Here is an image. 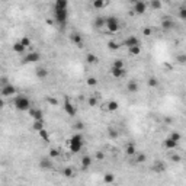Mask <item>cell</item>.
Listing matches in <instances>:
<instances>
[{
	"label": "cell",
	"mask_w": 186,
	"mask_h": 186,
	"mask_svg": "<svg viewBox=\"0 0 186 186\" xmlns=\"http://www.w3.org/2000/svg\"><path fill=\"white\" fill-rule=\"evenodd\" d=\"M39 166L42 167V169H51L53 167V163H51V160H48V159H41V162H39Z\"/></svg>",
	"instance_id": "21"
},
{
	"label": "cell",
	"mask_w": 186,
	"mask_h": 186,
	"mask_svg": "<svg viewBox=\"0 0 186 186\" xmlns=\"http://www.w3.org/2000/svg\"><path fill=\"white\" fill-rule=\"evenodd\" d=\"M172 160H173L175 163H179L182 159H180V156H177V154H176V156H173V157H172Z\"/></svg>",
	"instance_id": "48"
},
{
	"label": "cell",
	"mask_w": 186,
	"mask_h": 186,
	"mask_svg": "<svg viewBox=\"0 0 186 186\" xmlns=\"http://www.w3.org/2000/svg\"><path fill=\"white\" fill-rule=\"evenodd\" d=\"M68 147H70V151L73 154L79 153V151L82 150V147H83V137H82L80 134L73 135V137L70 138V141H68Z\"/></svg>",
	"instance_id": "1"
},
{
	"label": "cell",
	"mask_w": 186,
	"mask_h": 186,
	"mask_svg": "<svg viewBox=\"0 0 186 186\" xmlns=\"http://www.w3.org/2000/svg\"><path fill=\"white\" fill-rule=\"evenodd\" d=\"M110 73H112V76L115 77V79H121V77L125 74V70L124 68H115V67H112Z\"/></svg>",
	"instance_id": "16"
},
{
	"label": "cell",
	"mask_w": 186,
	"mask_h": 186,
	"mask_svg": "<svg viewBox=\"0 0 186 186\" xmlns=\"http://www.w3.org/2000/svg\"><path fill=\"white\" fill-rule=\"evenodd\" d=\"M145 160H147V157H145L144 154H138V156H137V163H144Z\"/></svg>",
	"instance_id": "42"
},
{
	"label": "cell",
	"mask_w": 186,
	"mask_h": 186,
	"mask_svg": "<svg viewBox=\"0 0 186 186\" xmlns=\"http://www.w3.org/2000/svg\"><path fill=\"white\" fill-rule=\"evenodd\" d=\"M113 180H115V177H113L112 173H106L105 177H103V182H105V183H113Z\"/></svg>",
	"instance_id": "32"
},
{
	"label": "cell",
	"mask_w": 186,
	"mask_h": 186,
	"mask_svg": "<svg viewBox=\"0 0 186 186\" xmlns=\"http://www.w3.org/2000/svg\"><path fill=\"white\" fill-rule=\"evenodd\" d=\"M87 84H89V86H96V84H98V80H96L95 77H89V79H87Z\"/></svg>",
	"instance_id": "40"
},
{
	"label": "cell",
	"mask_w": 186,
	"mask_h": 186,
	"mask_svg": "<svg viewBox=\"0 0 186 186\" xmlns=\"http://www.w3.org/2000/svg\"><path fill=\"white\" fill-rule=\"evenodd\" d=\"M70 41H71L74 45H77L79 48H83V38H82L80 33L73 32L71 35H70Z\"/></svg>",
	"instance_id": "7"
},
{
	"label": "cell",
	"mask_w": 186,
	"mask_h": 186,
	"mask_svg": "<svg viewBox=\"0 0 186 186\" xmlns=\"http://www.w3.org/2000/svg\"><path fill=\"white\" fill-rule=\"evenodd\" d=\"M170 138H172V140H175V141H177V142H179V140H180V134H179V132H172Z\"/></svg>",
	"instance_id": "43"
},
{
	"label": "cell",
	"mask_w": 186,
	"mask_h": 186,
	"mask_svg": "<svg viewBox=\"0 0 186 186\" xmlns=\"http://www.w3.org/2000/svg\"><path fill=\"white\" fill-rule=\"evenodd\" d=\"M0 93L3 95V96H13L15 93H16V87L15 86H12V84H9V83H6V84H3L1 86V89H0Z\"/></svg>",
	"instance_id": "5"
},
{
	"label": "cell",
	"mask_w": 186,
	"mask_h": 186,
	"mask_svg": "<svg viewBox=\"0 0 186 186\" xmlns=\"http://www.w3.org/2000/svg\"><path fill=\"white\" fill-rule=\"evenodd\" d=\"M108 48H109L110 51H116V50L119 48V44H118L116 41H109V42H108Z\"/></svg>",
	"instance_id": "30"
},
{
	"label": "cell",
	"mask_w": 186,
	"mask_h": 186,
	"mask_svg": "<svg viewBox=\"0 0 186 186\" xmlns=\"http://www.w3.org/2000/svg\"><path fill=\"white\" fill-rule=\"evenodd\" d=\"M93 23H95L96 28H102V26H105V18H103V16H98Z\"/></svg>",
	"instance_id": "25"
},
{
	"label": "cell",
	"mask_w": 186,
	"mask_h": 186,
	"mask_svg": "<svg viewBox=\"0 0 186 186\" xmlns=\"http://www.w3.org/2000/svg\"><path fill=\"white\" fill-rule=\"evenodd\" d=\"M93 7L95 9H103L105 6H106V1L105 0H93Z\"/></svg>",
	"instance_id": "22"
},
{
	"label": "cell",
	"mask_w": 186,
	"mask_h": 186,
	"mask_svg": "<svg viewBox=\"0 0 186 186\" xmlns=\"http://www.w3.org/2000/svg\"><path fill=\"white\" fill-rule=\"evenodd\" d=\"M128 53L131 55H140L141 54V44L140 45H134V47H130L128 48Z\"/></svg>",
	"instance_id": "17"
},
{
	"label": "cell",
	"mask_w": 186,
	"mask_h": 186,
	"mask_svg": "<svg viewBox=\"0 0 186 186\" xmlns=\"http://www.w3.org/2000/svg\"><path fill=\"white\" fill-rule=\"evenodd\" d=\"M164 147H166V148H169V150H175L176 147H177V141L172 140V138L169 137V138H166V140H164Z\"/></svg>",
	"instance_id": "13"
},
{
	"label": "cell",
	"mask_w": 186,
	"mask_h": 186,
	"mask_svg": "<svg viewBox=\"0 0 186 186\" xmlns=\"http://www.w3.org/2000/svg\"><path fill=\"white\" fill-rule=\"evenodd\" d=\"M124 45H127L128 48L130 47H134V45H140V39L137 36H128L125 41H124Z\"/></svg>",
	"instance_id": "10"
},
{
	"label": "cell",
	"mask_w": 186,
	"mask_h": 186,
	"mask_svg": "<svg viewBox=\"0 0 186 186\" xmlns=\"http://www.w3.org/2000/svg\"><path fill=\"white\" fill-rule=\"evenodd\" d=\"M12 50H13L15 53H18V54H22L23 51H25V47H23V45L21 44V41H19V42H15V44H13Z\"/></svg>",
	"instance_id": "20"
},
{
	"label": "cell",
	"mask_w": 186,
	"mask_h": 186,
	"mask_svg": "<svg viewBox=\"0 0 186 186\" xmlns=\"http://www.w3.org/2000/svg\"><path fill=\"white\" fill-rule=\"evenodd\" d=\"M147 83H148V86H150V87H156V86L159 84V80H157L156 77H150Z\"/></svg>",
	"instance_id": "33"
},
{
	"label": "cell",
	"mask_w": 186,
	"mask_h": 186,
	"mask_svg": "<svg viewBox=\"0 0 186 186\" xmlns=\"http://www.w3.org/2000/svg\"><path fill=\"white\" fill-rule=\"evenodd\" d=\"M112 67H115V68H124V63H122L121 60H115Z\"/></svg>",
	"instance_id": "39"
},
{
	"label": "cell",
	"mask_w": 186,
	"mask_h": 186,
	"mask_svg": "<svg viewBox=\"0 0 186 186\" xmlns=\"http://www.w3.org/2000/svg\"><path fill=\"white\" fill-rule=\"evenodd\" d=\"M177 60H179V63H182V64H183V63H185V55L180 54L179 57H177Z\"/></svg>",
	"instance_id": "49"
},
{
	"label": "cell",
	"mask_w": 186,
	"mask_h": 186,
	"mask_svg": "<svg viewBox=\"0 0 186 186\" xmlns=\"http://www.w3.org/2000/svg\"><path fill=\"white\" fill-rule=\"evenodd\" d=\"M39 58H41L39 53H31L25 57V63H36V61H39Z\"/></svg>",
	"instance_id": "9"
},
{
	"label": "cell",
	"mask_w": 186,
	"mask_h": 186,
	"mask_svg": "<svg viewBox=\"0 0 186 186\" xmlns=\"http://www.w3.org/2000/svg\"><path fill=\"white\" fill-rule=\"evenodd\" d=\"M106 108H108V110H110V112H115V110H118V108H119V103H118L116 100H110V102H108Z\"/></svg>",
	"instance_id": "19"
},
{
	"label": "cell",
	"mask_w": 186,
	"mask_h": 186,
	"mask_svg": "<svg viewBox=\"0 0 186 186\" xmlns=\"http://www.w3.org/2000/svg\"><path fill=\"white\" fill-rule=\"evenodd\" d=\"M147 10V4L142 1V0H138L134 3V13L135 15H144Z\"/></svg>",
	"instance_id": "6"
},
{
	"label": "cell",
	"mask_w": 186,
	"mask_h": 186,
	"mask_svg": "<svg viewBox=\"0 0 186 186\" xmlns=\"http://www.w3.org/2000/svg\"><path fill=\"white\" fill-rule=\"evenodd\" d=\"M92 163H93V162H92V157H90V156L82 157V166H83V167H89Z\"/></svg>",
	"instance_id": "24"
},
{
	"label": "cell",
	"mask_w": 186,
	"mask_h": 186,
	"mask_svg": "<svg viewBox=\"0 0 186 186\" xmlns=\"http://www.w3.org/2000/svg\"><path fill=\"white\" fill-rule=\"evenodd\" d=\"M154 170H156L157 173H162V172H164V170H166V166H164V164H162L160 162H156Z\"/></svg>",
	"instance_id": "29"
},
{
	"label": "cell",
	"mask_w": 186,
	"mask_h": 186,
	"mask_svg": "<svg viewBox=\"0 0 186 186\" xmlns=\"http://www.w3.org/2000/svg\"><path fill=\"white\" fill-rule=\"evenodd\" d=\"M150 6L153 10H159L163 7V3H162V0H150Z\"/></svg>",
	"instance_id": "18"
},
{
	"label": "cell",
	"mask_w": 186,
	"mask_h": 186,
	"mask_svg": "<svg viewBox=\"0 0 186 186\" xmlns=\"http://www.w3.org/2000/svg\"><path fill=\"white\" fill-rule=\"evenodd\" d=\"M96 159H98V160H103V159H105V154L102 153V151H99V153H96Z\"/></svg>",
	"instance_id": "46"
},
{
	"label": "cell",
	"mask_w": 186,
	"mask_h": 186,
	"mask_svg": "<svg viewBox=\"0 0 186 186\" xmlns=\"http://www.w3.org/2000/svg\"><path fill=\"white\" fill-rule=\"evenodd\" d=\"M151 33H153V29H151V28H145V29L142 31V35H145V36H150Z\"/></svg>",
	"instance_id": "44"
},
{
	"label": "cell",
	"mask_w": 186,
	"mask_h": 186,
	"mask_svg": "<svg viewBox=\"0 0 186 186\" xmlns=\"http://www.w3.org/2000/svg\"><path fill=\"white\" fill-rule=\"evenodd\" d=\"M130 1H131V3H135V1H138V0H130Z\"/></svg>",
	"instance_id": "52"
},
{
	"label": "cell",
	"mask_w": 186,
	"mask_h": 186,
	"mask_svg": "<svg viewBox=\"0 0 186 186\" xmlns=\"http://www.w3.org/2000/svg\"><path fill=\"white\" fill-rule=\"evenodd\" d=\"M39 132V137H41V138H42V141H50V134H48V132H47V130H45V128H42V130H41V131H38Z\"/></svg>",
	"instance_id": "27"
},
{
	"label": "cell",
	"mask_w": 186,
	"mask_h": 186,
	"mask_svg": "<svg viewBox=\"0 0 186 186\" xmlns=\"http://www.w3.org/2000/svg\"><path fill=\"white\" fill-rule=\"evenodd\" d=\"M73 173H74V170H73L71 167H66V169L63 170V175L66 176V177H71V176H73Z\"/></svg>",
	"instance_id": "34"
},
{
	"label": "cell",
	"mask_w": 186,
	"mask_h": 186,
	"mask_svg": "<svg viewBox=\"0 0 186 186\" xmlns=\"http://www.w3.org/2000/svg\"><path fill=\"white\" fill-rule=\"evenodd\" d=\"M47 23H48V25H54V21H53V19H47Z\"/></svg>",
	"instance_id": "50"
},
{
	"label": "cell",
	"mask_w": 186,
	"mask_h": 186,
	"mask_svg": "<svg viewBox=\"0 0 186 186\" xmlns=\"http://www.w3.org/2000/svg\"><path fill=\"white\" fill-rule=\"evenodd\" d=\"M83 128H84V124L82 121H77L76 124H74V130H83Z\"/></svg>",
	"instance_id": "41"
},
{
	"label": "cell",
	"mask_w": 186,
	"mask_h": 186,
	"mask_svg": "<svg viewBox=\"0 0 186 186\" xmlns=\"http://www.w3.org/2000/svg\"><path fill=\"white\" fill-rule=\"evenodd\" d=\"M162 26H163V29H170V28H173V26H175V23L172 22L170 19H163Z\"/></svg>",
	"instance_id": "26"
},
{
	"label": "cell",
	"mask_w": 186,
	"mask_h": 186,
	"mask_svg": "<svg viewBox=\"0 0 186 186\" xmlns=\"http://www.w3.org/2000/svg\"><path fill=\"white\" fill-rule=\"evenodd\" d=\"M50 156H51L53 159L58 157V156H60V150H57V148H51V150H50Z\"/></svg>",
	"instance_id": "38"
},
{
	"label": "cell",
	"mask_w": 186,
	"mask_h": 186,
	"mask_svg": "<svg viewBox=\"0 0 186 186\" xmlns=\"http://www.w3.org/2000/svg\"><path fill=\"white\" fill-rule=\"evenodd\" d=\"M32 128H33V131H41L42 128H45L44 119H36V121H33Z\"/></svg>",
	"instance_id": "14"
},
{
	"label": "cell",
	"mask_w": 186,
	"mask_h": 186,
	"mask_svg": "<svg viewBox=\"0 0 186 186\" xmlns=\"http://www.w3.org/2000/svg\"><path fill=\"white\" fill-rule=\"evenodd\" d=\"M15 108L18 110H29L31 109V102L26 96H18L15 99Z\"/></svg>",
	"instance_id": "3"
},
{
	"label": "cell",
	"mask_w": 186,
	"mask_h": 186,
	"mask_svg": "<svg viewBox=\"0 0 186 186\" xmlns=\"http://www.w3.org/2000/svg\"><path fill=\"white\" fill-rule=\"evenodd\" d=\"M35 74H36L38 79H47V77H48V70H47V68H42V67H39V68L35 70Z\"/></svg>",
	"instance_id": "15"
},
{
	"label": "cell",
	"mask_w": 186,
	"mask_h": 186,
	"mask_svg": "<svg viewBox=\"0 0 186 186\" xmlns=\"http://www.w3.org/2000/svg\"><path fill=\"white\" fill-rule=\"evenodd\" d=\"M64 110H66L67 115H70V116H74V115H76V108H74V105H73L67 98H66V100H64Z\"/></svg>",
	"instance_id": "8"
},
{
	"label": "cell",
	"mask_w": 186,
	"mask_h": 186,
	"mask_svg": "<svg viewBox=\"0 0 186 186\" xmlns=\"http://www.w3.org/2000/svg\"><path fill=\"white\" fill-rule=\"evenodd\" d=\"M108 132H109V137H112V138H116V137L119 135V134H118V131H115L112 127H109V128H108Z\"/></svg>",
	"instance_id": "37"
},
{
	"label": "cell",
	"mask_w": 186,
	"mask_h": 186,
	"mask_svg": "<svg viewBox=\"0 0 186 186\" xmlns=\"http://www.w3.org/2000/svg\"><path fill=\"white\" fill-rule=\"evenodd\" d=\"M87 105H89V106H92V108H93V106H96V105H98V99L93 98V96H92V98H89L87 99Z\"/></svg>",
	"instance_id": "36"
},
{
	"label": "cell",
	"mask_w": 186,
	"mask_h": 186,
	"mask_svg": "<svg viewBox=\"0 0 186 186\" xmlns=\"http://www.w3.org/2000/svg\"><path fill=\"white\" fill-rule=\"evenodd\" d=\"M21 44H22L23 47H25V48H28V47L31 45V39H29L28 36H23L22 39H21Z\"/></svg>",
	"instance_id": "35"
},
{
	"label": "cell",
	"mask_w": 186,
	"mask_h": 186,
	"mask_svg": "<svg viewBox=\"0 0 186 186\" xmlns=\"http://www.w3.org/2000/svg\"><path fill=\"white\" fill-rule=\"evenodd\" d=\"M105 26L108 28V31L112 33L118 32L121 28L119 25V21H118V18H115V16H109V18H105Z\"/></svg>",
	"instance_id": "2"
},
{
	"label": "cell",
	"mask_w": 186,
	"mask_h": 186,
	"mask_svg": "<svg viewBox=\"0 0 186 186\" xmlns=\"http://www.w3.org/2000/svg\"><path fill=\"white\" fill-rule=\"evenodd\" d=\"M180 18H182V19H185V18H186V10H185V7H180Z\"/></svg>",
	"instance_id": "47"
},
{
	"label": "cell",
	"mask_w": 186,
	"mask_h": 186,
	"mask_svg": "<svg viewBox=\"0 0 186 186\" xmlns=\"http://www.w3.org/2000/svg\"><path fill=\"white\" fill-rule=\"evenodd\" d=\"M29 113H31V116H32L33 121L44 119V112H42L41 109H31V110H29Z\"/></svg>",
	"instance_id": "11"
},
{
	"label": "cell",
	"mask_w": 186,
	"mask_h": 186,
	"mask_svg": "<svg viewBox=\"0 0 186 186\" xmlns=\"http://www.w3.org/2000/svg\"><path fill=\"white\" fill-rule=\"evenodd\" d=\"M4 106V102H3V99H0V109Z\"/></svg>",
	"instance_id": "51"
},
{
	"label": "cell",
	"mask_w": 186,
	"mask_h": 186,
	"mask_svg": "<svg viewBox=\"0 0 186 186\" xmlns=\"http://www.w3.org/2000/svg\"><path fill=\"white\" fill-rule=\"evenodd\" d=\"M138 89H140V86L137 84V82H135V80H131V82H128V83H127V90H128L130 93H137V92H138Z\"/></svg>",
	"instance_id": "12"
},
{
	"label": "cell",
	"mask_w": 186,
	"mask_h": 186,
	"mask_svg": "<svg viewBox=\"0 0 186 186\" xmlns=\"http://www.w3.org/2000/svg\"><path fill=\"white\" fill-rule=\"evenodd\" d=\"M86 61H87L89 64H96V63H98L99 60H98V57H96V55H95V54H92V53H90V54H87V55H86Z\"/></svg>",
	"instance_id": "23"
},
{
	"label": "cell",
	"mask_w": 186,
	"mask_h": 186,
	"mask_svg": "<svg viewBox=\"0 0 186 186\" xmlns=\"http://www.w3.org/2000/svg\"><path fill=\"white\" fill-rule=\"evenodd\" d=\"M67 4H68V0H55V7L67 9Z\"/></svg>",
	"instance_id": "28"
},
{
	"label": "cell",
	"mask_w": 186,
	"mask_h": 186,
	"mask_svg": "<svg viewBox=\"0 0 186 186\" xmlns=\"http://www.w3.org/2000/svg\"><path fill=\"white\" fill-rule=\"evenodd\" d=\"M67 16H68V13H67V9H63V7H54V19L57 23H60V25H64L67 21Z\"/></svg>",
	"instance_id": "4"
},
{
	"label": "cell",
	"mask_w": 186,
	"mask_h": 186,
	"mask_svg": "<svg viewBox=\"0 0 186 186\" xmlns=\"http://www.w3.org/2000/svg\"><path fill=\"white\" fill-rule=\"evenodd\" d=\"M47 102L48 103H51V105H58V100L54 98H47Z\"/></svg>",
	"instance_id": "45"
},
{
	"label": "cell",
	"mask_w": 186,
	"mask_h": 186,
	"mask_svg": "<svg viewBox=\"0 0 186 186\" xmlns=\"http://www.w3.org/2000/svg\"><path fill=\"white\" fill-rule=\"evenodd\" d=\"M125 153L128 154V156H134V154L137 153V151H135V147H134L132 144H128L127 148H125Z\"/></svg>",
	"instance_id": "31"
}]
</instances>
